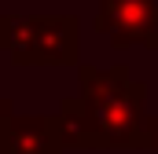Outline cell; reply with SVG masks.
Wrapping results in <instances>:
<instances>
[{
	"label": "cell",
	"instance_id": "6da1fadb",
	"mask_svg": "<svg viewBox=\"0 0 158 154\" xmlns=\"http://www.w3.org/2000/svg\"><path fill=\"white\" fill-rule=\"evenodd\" d=\"M81 95L59 103V128L66 147L85 151H143V117H147V81H136L129 66H88L77 63Z\"/></svg>",
	"mask_w": 158,
	"mask_h": 154
},
{
	"label": "cell",
	"instance_id": "5b68a950",
	"mask_svg": "<svg viewBox=\"0 0 158 154\" xmlns=\"http://www.w3.org/2000/svg\"><path fill=\"white\" fill-rule=\"evenodd\" d=\"M143 151H158V117H143Z\"/></svg>",
	"mask_w": 158,
	"mask_h": 154
},
{
	"label": "cell",
	"instance_id": "277c9868",
	"mask_svg": "<svg viewBox=\"0 0 158 154\" xmlns=\"http://www.w3.org/2000/svg\"><path fill=\"white\" fill-rule=\"evenodd\" d=\"M63 128L55 114H11L0 125V154H63Z\"/></svg>",
	"mask_w": 158,
	"mask_h": 154
},
{
	"label": "cell",
	"instance_id": "52a82bcc",
	"mask_svg": "<svg viewBox=\"0 0 158 154\" xmlns=\"http://www.w3.org/2000/svg\"><path fill=\"white\" fill-rule=\"evenodd\" d=\"M7 33H11V15H0V48H7Z\"/></svg>",
	"mask_w": 158,
	"mask_h": 154
},
{
	"label": "cell",
	"instance_id": "3957f363",
	"mask_svg": "<svg viewBox=\"0 0 158 154\" xmlns=\"http://www.w3.org/2000/svg\"><path fill=\"white\" fill-rule=\"evenodd\" d=\"M96 4L99 7L92 26L107 33L114 48H132V44L151 48L158 30V0H96Z\"/></svg>",
	"mask_w": 158,
	"mask_h": 154
},
{
	"label": "cell",
	"instance_id": "8992f818",
	"mask_svg": "<svg viewBox=\"0 0 158 154\" xmlns=\"http://www.w3.org/2000/svg\"><path fill=\"white\" fill-rule=\"evenodd\" d=\"M15 114V99H7V95H0V125L7 121V117Z\"/></svg>",
	"mask_w": 158,
	"mask_h": 154
},
{
	"label": "cell",
	"instance_id": "ba28073f",
	"mask_svg": "<svg viewBox=\"0 0 158 154\" xmlns=\"http://www.w3.org/2000/svg\"><path fill=\"white\" fill-rule=\"evenodd\" d=\"M151 48H155V51H158V30H155V40H151Z\"/></svg>",
	"mask_w": 158,
	"mask_h": 154
},
{
	"label": "cell",
	"instance_id": "7a4b0ae2",
	"mask_svg": "<svg viewBox=\"0 0 158 154\" xmlns=\"http://www.w3.org/2000/svg\"><path fill=\"white\" fill-rule=\"evenodd\" d=\"M7 55L15 66H77L81 18L77 15H11Z\"/></svg>",
	"mask_w": 158,
	"mask_h": 154
}]
</instances>
